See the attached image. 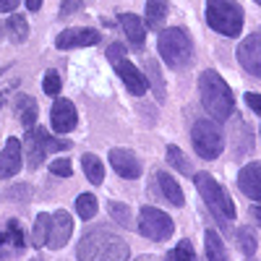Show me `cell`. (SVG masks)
<instances>
[{"mask_svg": "<svg viewBox=\"0 0 261 261\" xmlns=\"http://www.w3.org/2000/svg\"><path fill=\"white\" fill-rule=\"evenodd\" d=\"M79 261H128V243L110 227L86 230L76 248Z\"/></svg>", "mask_w": 261, "mask_h": 261, "instance_id": "1", "label": "cell"}, {"mask_svg": "<svg viewBox=\"0 0 261 261\" xmlns=\"http://www.w3.org/2000/svg\"><path fill=\"white\" fill-rule=\"evenodd\" d=\"M199 94H201V102H204V107H206V113H209L214 120L222 123V120H227V118L232 115V110H235V97H232V92H230L227 81L217 73V71L206 68V71L199 73Z\"/></svg>", "mask_w": 261, "mask_h": 261, "instance_id": "2", "label": "cell"}, {"mask_svg": "<svg viewBox=\"0 0 261 261\" xmlns=\"http://www.w3.org/2000/svg\"><path fill=\"white\" fill-rule=\"evenodd\" d=\"M157 50H160V58L170 68H186L193 60V42L183 27L162 29L157 37Z\"/></svg>", "mask_w": 261, "mask_h": 261, "instance_id": "3", "label": "cell"}, {"mask_svg": "<svg viewBox=\"0 0 261 261\" xmlns=\"http://www.w3.org/2000/svg\"><path fill=\"white\" fill-rule=\"evenodd\" d=\"M193 183H196L199 196L204 199L206 209L217 217V220H222V222H232L235 220V204L230 199V193L217 183L209 172H199V175H193Z\"/></svg>", "mask_w": 261, "mask_h": 261, "instance_id": "4", "label": "cell"}, {"mask_svg": "<svg viewBox=\"0 0 261 261\" xmlns=\"http://www.w3.org/2000/svg\"><path fill=\"white\" fill-rule=\"evenodd\" d=\"M206 24L225 37L243 32V8L235 0H206Z\"/></svg>", "mask_w": 261, "mask_h": 261, "instance_id": "5", "label": "cell"}, {"mask_svg": "<svg viewBox=\"0 0 261 261\" xmlns=\"http://www.w3.org/2000/svg\"><path fill=\"white\" fill-rule=\"evenodd\" d=\"M191 141H193V149L199 151V157H204V160H217L225 149L222 130L214 125V120H206V118H199L193 123Z\"/></svg>", "mask_w": 261, "mask_h": 261, "instance_id": "6", "label": "cell"}, {"mask_svg": "<svg viewBox=\"0 0 261 261\" xmlns=\"http://www.w3.org/2000/svg\"><path fill=\"white\" fill-rule=\"evenodd\" d=\"M139 232L144 238H149V241L162 243L175 232V222L170 220V214H165L157 206H141V212H139Z\"/></svg>", "mask_w": 261, "mask_h": 261, "instance_id": "7", "label": "cell"}, {"mask_svg": "<svg viewBox=\"0 0 261 261\" xmlns=\"http://www.w3.org/2000/svg\"><path fill=\"white\" fill-rule=\"evenodd\" d=\"M68 146H71L68 141L53 139L45 128H34V130L27 134V162L34 170V167H39L42 162H45V157L50 154V151H63Z\"/></svg>", "mask_w": 261, "mask_h": 261, "instance_id": "8", "label": "cell"}, {"mask_svg": "<svg viewBox=\"0 0 261 261\" xmlns=\"http://www.w3.org/2000/svg\"><path fill=\"white\" fill-rule=\"evenodd\" d=\"M113 65H115V73L120 76V81L125 84V89H128L130 94H136V97L146 94V89H149L146 76H144L128 58H118V60H113Z\"/></svg>", "mask_w": 261, "mask_h": 261, "instance_id": "9", "label": "cell"}, {"mask_svg": "<svg viewBox=\"0 0 261 261\" xmlns=\"http://www.w3.org/2000/svg\"><path fill=\"white\" fill-rule=\"evenodd\" d=\"M238 60H241V65L251 76H261V34L258 32L248 34L241 42V47H238Z\"/></svg>", "mask_w": 261, "mask_h": 261, "instance_id": "10", "label": "cell"}, {"mask_svg": "<svg viewBox=\"0 0 261 261\" xmlns=\"http://www.w3.org/2000/svg\"><path fill=\"white\" fill-rule=\"evenodd\" d=\"M99 42V32L76 27V29H65L55 37V47L58 50H73V47H92Z\"/></svg>", "mask_w": 261, "mask_h": 261, "instance_id": "11", "label": "cell"}, {"mask_svg": "<svg viewBox=\"0 0 261 261\" xmlns=\"http://www.w3.org/2000/svg\"><path fill=\"white\" fill-rule=\"evenodd\" d=\"M110 165H113V170L118 172V175L125 178V180H136L141 175V162H139V157L130 149H123V146L110 149Z\"/></svg>", "mask_w": 261, "mask_h": 261, "instance_id": "12", "label": "cell"}, {"mask_svg": "<svg viewBox=\"0 0 261 261\" xmlns=\"http://www.w3.org/2000/svg\"><path fill=\"white\" fill-rule=\"evenodd\" d=\"M71 235H73V220H71V214L68 212H55L50 217V232H47V243L50 248H63L65 243L71 241Z\"/></svg>", "mask_w": 261, "mask_h": 261, "instance_id": "13", "label": "cell"}, {"mask_svg": "<svg viewBox=\"0 0 261 261\" xmlns=\"http://www.w3.org/2000/svg\"><path fill=\"white\" fill-rule=\"evenodd\" d=\"M24 248H27V238L21 232V225L16 220H11L3 230H0V261L18 256Z\"/></svg>", "mask_w": 261, "mask_h": 261, "instance_id": "14", "label": "cell"}, {"mask_svg": "<svg viewBox=\"0 0 261 261\" xmlns=\"http://www.w3.org/2000/svg\"><path fill=\"white\" fill-rule=\"evenodd\" d=\"M79 123V115H76V107L73 102L68 99H55L53 110H50V125L55 134H68V130H73Z\"/></svg>", "mask_w": 261, "mask_h": 261, "instance_id": "15", "label": "cell"}, {"mask_svg": "<svg viewBox=\"0 0 261 261\" xmlns=\"http://www.w3.org/2000/svg\"><path fill=\"white\" fill-rule=\"evenodd\" d=\"M238 188H241L251 201H261V165L248 162L241 175H238Z\"/></svg>", "mask_w": 261, "mask_h": 261, "instance_id": "16", "label": "cell"}, {"mask_svg": "<svg viewBox=\"0 0 261 261\" xmlns=\"http://www.w3.org/2000/svg\"><path fill=\"white\" fill-rule=\"evenodd\" d=\"M21 141L8 139L3 151H0V178H13L16 172L21 170Z\"/></svg>", "mask_w": 261, "mask_h": 261, "instance_id": "17", "label": "cell"}, {"mask_svg": "<svg viewBox=\"0 0 261 261\" xmlns=\"http://www.w3.org/2000/svg\"><path fill=\"white\" fill-rule=\"evenodd\" d=\"M118 21H120V27H123V32H125V37H128L130 45L141 47L144 39H146V29H144V24H141V18L134 16V13H120Z\"/></svg>", "mask_w": 261, "mask_h": 261, "instance_id": "18", "label": "cell"}, {"mask_svg": "<svg viewBox=\"0 0 261 261\" xmlns=\"http://www.w3.org/2000/svg\"><path fill=\"white\" fill-rule=\"evenodd\" d=\"M154 178H157V186H160L162 196L172 206H183L186 204V196H183V191H180V186H178L175 178L167 175V172H154Z\"/></svg>", "mask_w": 261, "mask_h": 261, "instance_id": "19", "label": "cell"}, {"mask_svg": "<svg viewBox=\"0 0 261 261\" xmlns=\"http://www.w3.org/2000/svg\"><path fill=\"white\" fill-rule=\"evenodd\" d=\"M3 27H6V34L11 37V42H16V45H24L29 39V24L21 13H11Z\"/></svg>", "mask_w": 261, "mask_h": 261, "instance_id": "20", "label": "cell"}, {"mask_svg": "<svg viewBox=\"0 0 261 261\" xmlns=\"http://www.w3.org/2000/svg\"><path fill=\"white\" fill-rule=\"evenodd\" d=\"M204 251H206V261H227V251L225 243L217 230H206L204 232Z\"/></svg>", "mask_w": 261, "mask_h": 261, "instance_id": "21", "label": "cell"}, {"mask_svg": "<svg viewBox=\"0 0 261 261\" xmlns=\"http://www.w3.org/2000/svg\"><path fill=\"white\" fill-rule=\"evenodd\" d=\"M16 113H18V120L24 123L27 128H32L37 123V113H39V107L37 102L29 97V94H16Z\"/></svg>", "mask_w": 261, "mask_h": 261, "instance_id": "22", "label": "cell"}, {"mask_svg": "<svg viewBox=\"0 0 261 261\" xmlns=\"http://www.w3.org/2000/svg\"><path fill=\"white\" fill-rule=\"evenodd\" d=\"M167 18V0H146V27L162 29Z\"/></svg>", "mask_w": 261, "mask_h": 261, "instance_id": "23", "label": "cell"}, {"mask_svg": "<svg viewBox=\"0 0 261 261\" xmlns=\"http://www.w3.org/2000/svg\"><path fill=\"white\" fill-rule=\"evenodd\" d=\"M81 167H84V175H86V180H89V183L99 186L105 180V167H102V162L94 154H84L81 157Z\"/></svg>", "mask_w": 261, "mask_h": 261, "instance_id": "24", "label": "cell"}, {"mask_svg": "<svg viewBox=\"0 0 261 261\" xmlns=\"http://www.w3.org/2000/svg\"><path fill=\"white\" fill-rule=\"evenodd\" d=\"M47 232H50V214H37L34 220V227H32V246L34 248H42L47 243Z\"/></svg>", "mask_w": 261, "mask_h": 261, "instance_id": "25", "label": "cell"}, {"mask_svg": "<svg viewBox=\"0 0 261 261\" xmlns=\"http://www.w3.org/2000/svg\"><path fill=\"white\" fill-rule=\"evenodd\" d=\"M107 212H110V217L118 222V225H123V227H134V214H130V209L125 206V204H120V201H110L107 204Z\"/></svg>", "mask_w": 261, "mask_h": 261, "instance_id": "26", "label": "cell"}, {"mask_svg": "<svg viewBox=\"0 0 261 261\" xmlns=\"http://www.w3.org/2000/svg\"><path fill=\"white\" fill-rule=\"evenodd\" d=\"M238 248H241L246 256H253L256 253L258 241H256V230L253 227H241V230H238Z\"/></svg>", "mask_w": 261, "mask_h": 261, "instance_id": "27", "label": "cell"}, {"mask_svg": "<svg viewBox=\"0 0 261 261\" xmlns=\"http://www.w3.org/2000/svg\"><path fill=\"white\" fill-rule=\"evenodd\" d=\"M76 212L81 220H94V214H97V199L92 193H81L79 199H76Z\"/></svg>", "mask_w": 261, "mask_h": 261, "instance_id": "28", "label": "cell"}, {"mask_svg": "<svg viewBox=\"0 0 261 261\" xmlns=\"http://www.w3.org/2000/svg\"><path fill=\"white\" fill-rule=\"evenodd\" d=\"M167 261H196V258H193V248H191V243H188V241H180L175 248L167 253Z\"/></svg>", "mask_w": 261, "mask_h": 261, "instance_id": "29", "label": "cell"}, {"mask_svg": "<svg viewBox=\"0 0 261 261\" xmlns=\"http://www.w3.org/2000/svg\"><path fill=\"white\" fill-rule=\"evenodd\" d=\"M60 86H63L60 76H58L55 71H47L45 79H42V89H45V94H47V97H58V94H60Z\"/></svg>", "mask_w": 261, "mask_h": 261, "instance_id": "30", "label": "cell"}, {"mask_svg": "<svg viewBox=\"0 0 261 261\" xmlns=\"http://www.w3.org/2000/svg\"><path fill=\"white\" fill-rule=\"evenodd\" d=\"M146 68H149V76H151V84H154V92L160 99H165V81H162V71H160V65L154 60H149L146 63Z\"/></svg>", "mask_w": 261, "mask_h": 261, "instance_id": "31", "label": "cell"}, {"mask_svg": "<svg viewBox=\"0 0 261 261\" xmlns=\"http://www.w3.org/2000/svg\"><path fill=\"white\" fill-rule=\"evenodd\" d=\"M167 160H170L172 167H178L180 172H188V162L183 160V151H180L175 144H170V146H167Z\"/></svg>", "mask_w": 261, "mask_h": 261, "instance_id": "32", "label": "cell"}, {"mask_svg": "<svg viewBox=\"0 0 261 261\" xmlns=\"http://www.w3.org/2000/svg\"><path fill=\"white\" fill-rule=\"evenodd\" d=\"M50 172H53V175H58V178H68L71 172H73V165H71V160L60 157V160H53V165H50Z\"/></svg>", "mask_w": 261, "mask_h": 261, "instance_id": "33", "label": "cell"}, {"mask_svg": "<svg viewBox=\"0 0 261 261\" xmlns=\"http://www.w3.org/2000/svg\"><path fill=\"white\" fill-rule=\"evenodd\" d=\"M81 8H84L81 0H63V6H60V16L65 18V16H71V13H79Z\"/></svg>", "mask_w": 261, "mask_h": 261, "instance_id": "34", "label": "cell"}, {"mask_svg": "<svg viewBox=\"0 0 261 261\" xmlns=\"http://www.w3.org/2000/svg\"><path fill=\"white\" fill-rule=\"evenodd\" d=\"M118 58H125V47L115 42V45H110V47H107V60L113 63V60H118Z\"/></svg>", "mask_w": 261, "mask_h": 261, "instance_id": "35", "label": "cell"}, {"mask_svg": "<svg viewBox=\"0 0 261 261\" xmlns=\"http://www.w3.org/2000/svg\"><path fill=\"white\" fill-rule=\"evenodd\" d=\"M246 102H248V107H251L253 113H261V97L256 92H248L246 94Z\"/></svg>", "mask_w": 261, "mask_h": 261, "instance_id": "36", "label": "cell"}, {"mask_svg": "<svg viewBox=\"0 0 261 261\" xmlns=\"http://www.w3.org/2000/svg\"><path fill=\"white\" fill-rule=\"evenodd\" d=\"M18 3H21V0H0V13H11V11H16Z\"/></svg>", "mask_w": 261, "mask_h": 261, "instance_id": "37", "label": "cell"}, {"mask_svg": "<svg viewBox=\"0 0 261 261\" xmlns=\"http://www.w3.org/2000/svg\"><path fill=\"white\" fill-rule=\"evenodd\" d=\"M134 261H162V258H157V256H151V253H141V256H136Z\"/></svg>", "mask_w": 261, "mask_h": 261, "instance_id": "38", "label": "cell"}, {"mask_svg": "<svg viewBox=\"0 0 261 261\" xmlns=\"http://www.w3.org/2000/svg\"><path fill=\"white\" fill-rule=\"evenodd\" d=\"M27 6H29V11L34 13V11H39V8H42V0H27Z\"/></svg>", "mask_w": 261, "mask_h": 261, "instance_id": "39", "label": "cell"}, {"mask_svg": "<svg viewBox=\"0 0 261 261\" xmlns=\"http://www.w3.org/2000/svg\"><path fill=\"white\" fill-rule=\"evenodd\" d=\"M6 99H8V94H6V92H0V107L6 105Z\"/></svg>", "mask_w": 261, "mask_h": 261, "instance_id": "40", "label": "cell"}, {"mask_svg": "<svg viewBox=\"0 0 261 261\" xmlns=\"http://www.w3.org/2000/svg\"><path fill=\"white\" fill-rule=\"evenodd\" d=\"M3 32H6V27H3V21H0V37H3Z\"/></svg>", "mask_w": 261, "mask_h": 261, "instance_id": "41", "label": "cell"}, {"mask_svg": "<svg viewBox=\"0 0 261 261\" xmlns=\"http://www.w3.org/2000/svg\"><path fill=\"white\" fill-rule=\"evenodd\" d=\"M248 261H256V258H253V256H248Z\"/></svg>", "mask_w": 261, "mask_h": 261, "instance_id": "42", "label": "cell"}, {"mask_svg": "<svg viewBox=\"0 0 261 261\" xmlns=\"http://www.w3.org/2000/svg\"><path fill=\"white\" fill-rule=\"evenodd\" d=\"M256 3H261V0H256Z\"/></svg>", "mask_w": 261, "mask_h": 261, "instance_id": "43", "label": "cell"}]
</instances>
